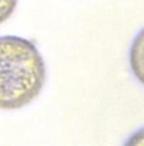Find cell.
Wrapping results in <instances>:
<instances>
[{"label":"cell","mask_w":144,"mask_h":146,"mask_svg":"<svg viewBox=\"0 0 144 146\" xmlns=\"http://www.w3.org/2000/svg\"><path fill=\"white\" fill-rule=\"evenodd\" d=\"M46 81L43 59L30 40L0 36V110H15L32 103Z\"/></svg>","instance_id":"6da1fadb"},{"label":"cell","mask_w":144,"mask_h":146,"mask_svg":"<svg viewBox=\"0 0 144 146\" xmlns=\"http://www.w3.org/2000/svg\"><path fill=\"white\" fill-rule=\"evenodd\" d=\"M130 63L136 77L144 84V29L132 43L130 52Z\"/></svg>","instance_id":"7a4b0ae2"},{"label":"cell","mask_w":144,"mask_h":146,"mask_svg":"<svg viewBox=\"0 0 144 146\" xmlns=\"http://www.w3.org/2000/svg\"><path fill=\"white\" fill-rule=\"evenodd\" d=\"M18 0H0V25L9 19L14 13Z\"/></svg>","instance_id":"3957f363"},{"label":"cell","mask_w":144,"mask_h":146,"mask_svg":"<svg viewBox=\"0 0 144 146\" xmlns=\"http://www.w3.org/2000/svg\"><path fill=\"white\" fill-rule=\"evenodd\" d=\"M129 145H144V129L137 132L135 135H133L130 141L127 143Z\"/></svg>","instance_id":"277c9868"}]
</instances>
